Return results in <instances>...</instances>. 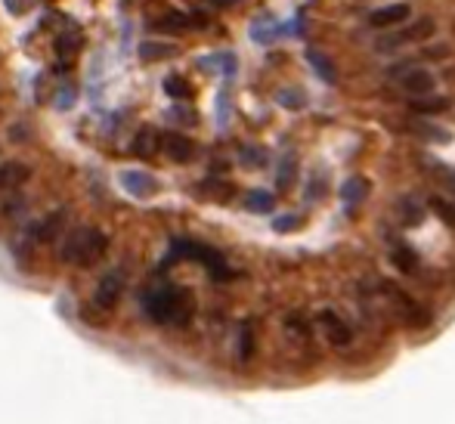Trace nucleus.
<instances>
[{"label":"nucleus","mask_w":455,"mask_h":424,"mask_svg":"<svg viewBox=\"0 0 455 424\" xmlns=\"http://www.w3.org/2000/svg\"><path fill=\"white\" fill-rule=\"evenodd\" d=\"M295 174H297V158L295 155H285L279 161V174H276V189L279 192H288L295 186Z\"/></svg>","instance_id":"obj_12"},{"label":"nucleus","mask_w":455,"mask_h":424,"mask_svg":"<svg viewBox=\"0 0 455 424\" xmlns=\"http://www.w3.org/2000/svg\"><path fill=\"white\" fill-rule=\"evenodd\" d=\"M279 102L285 105V109H295L297 112V109H304L307 100H304V93H300V90H282L279 93Z\"/></svg>","instance_id":"obj_22"},{"label":"nucleus","mask_w":455,"mask_h":424,"mask_svg":"<svg viewBox=\"0 0 455 424\" xmlns=\"http://www.w3.org/2000/svg\"><path fill=\"white\" fill-rule=\"evenodd\" d=\"M403 87L409 93H415V96H427V93H434L437 81H434V75H430L427 69H412L409 75L403 78Z\"/></svg>","instance_id":"obj_10"},{"label":"nucleus","mask_w":455,"mask_h":424,"mask_svg":"<svg viewBox=\"0 0 455 424\" xmlns=\"http://www.w3.org/2000/svg\"><path fill=\"white\" fill-rule=\"evenodd\" d=\"M440 180H443V186L452 192V199H455V170H449V167H440Z\"/></svg>","instance_id":"obj_25"},{"label":"nucleus","mask_w":455,"mask_h":424,"mask_svg":"<svg viewBox=\"0 0 455 424\" xmlns=\"http://www.w3.org/2000/svg\"><path fill=\"white\" fill-rule=\"evenodd\" d=\"M6 4V13H13V16H25L31 6L37 4V0H4Z\"/></svg>","instance_id":"obj_23"},{"label":"nucleus","mask_w":455,"mask_h":424,"mask_svg":"<svg viewBox=\"0 0 455 424\" xmlns=\"http://www.w3.org/2000/svg\"><path fill=\"white\" fill-rule=\"evenodd\" d=\"M307 59H310V65H313L316 71H319V78H322V81H329V84H335V81H338V75H335V65H331L329 59H325L322 53L310 50V53H307Z\"/></svg>","instance_id":"obj_18"},{"label":"nucleus","mask_w":455,"mask_h":424,"mask_svg":"<svg viewBox=\"0 0 455 424\" xmlns=\"http://www.w3.org/2000/svg\"><path fill=\"white\" fill-rule=\"evenodd\" d=\"M415 130H418L421 136H427V140H437V143H446V140H449V134H443V130H437V127H430V124H427V127L418 124Z\"/></svg>","instance_id":"obj_24"},{"label":"nucleus","mask_w":455,"mask_h":424,"mask_svg":"<svg viewBox=\"0 0 455 424\" xmlns=\"http://www.w3.org/2000/svg\"><path fill=\"white\" fill-rule=\"evenodd\" d=\"M165 90H167V96H174V100H192V87L186 84V81L180 78V75H170V78H165Z\"/></svg>","instance_id":"obj_19"},{"label":"nucleus","mask_w":455,"mask_h":424,"mask_svg":"<svg viewBox=\"0 0 455 424\" xmlns=\"http://www.w3.org/2000/svg\"><path fill=\"white\" fill-rule=\"evenodd\" d=\"M31 167L22 161H4L0 165V192H19L22 183H28Z\"/></svg>","instance_id":"obj_6"},{"label":"nucleus","mask_w":455,"mask_h":424,"mask_svg":"<svg viewBox=\"0 0 455 424\" xmlns=\"http://www.w3.org/2000/svg\"><path fill=\"white\" fill-rule=\"evenodd\" d=\"M300 223H304V220H300L297 214H282V217L273 220V230H276V232H295Z\"/></svg>","instance_id":"obj_21"},{"label":"nucleus","mask_w":455,"mask_h":424,"mask_svg":"<svg viewBox=\"0 0 455 424\" xmlns=\"http://www.w3.org/2000/svg\"><path fill=\"white\" fill-rule=\"evenodd\" d=\"M28 136H31V134H28V127H25V124H22V127H13V130H10V140H13V143H25Z\"/></svg>","instance_id":"obj_26"},{"label":"nucleus","mask_w":455,"mask_h":424,"mask_svg":"<svg viewBox=\"0 0 455 424\" xmlns=\"http://www.w3.org/2000/svg\"><path fill=\"white\" fill-rule=\"evenodd\" d=\"M121 186H124L134 199H149V195L158 192V180L152 174H143V170H124V174H121Z\"/></svg>","instance_id":"obj_4"},{"label":"nucleus","mask_w":455,"mask_h":424,"mask_svg":"<svg viewBox=\"0 0 455 424\" xmlns=\"http://www.w3.org/2000/svg\"><path fill=\"white\" fill-rule=\"evenodd\" d=\"M369 189H372L369 180L360 174H353L350 180L341 186V199H344V205H360L362 199H369Z\"/></svg>","instance_id":"obj_11"},{"label":"nucleus","mask_w":455,"mask_h":424,"mask_svg":"<svg viewBox=\"0 0 455 424\" xmlns=\"http://www.w3.org/2000/svg\"><path fill=\"white\" fill-rule=\"evenodd\" d=\"M105 248H109V239H105L100 230H78V232H71L69 239H65L62 260L90 270L93 264H100V260H102Z\"/></svg>","instance_id":"obj_1"},{"label":"nucleus","mask_w":455,"mask_h":424,"mask_svg":"<svg viewBox=\"0 0 455 424\" xmlns=\"http://www.w3.org/2000/svg\"><path fill=\"white\" fill-rule=\"evenodd\" d=\"M427 205H430V211H434V214L440 217L446 226H452V230H455V205H452L449 199H443V195H430Z\"/></svg>","instance_id":"obj_17"},{"label":"nucleus","mask_w":455,"mask_h":424,"mask_svg":"<svg viewBox=\"0 0 455 424\" xmlns=\"http://www.w3.org/2000/svg\"><path fill=\"white\" fill-rule=\"evenodd\" d=\"M149 313L155 316L158 322H177V325H180L183 319H189L192 304L186 300V291L167 288V291H158V295H152V300H149Z\"/></svg>","instance_id":"obj_2"},{"label":"nucleus","mask_w":455,"mask_h":424,"mask_svg":"<svg viewBox=\"0 0 455 424\" xmlns=\"http://www.w3.org/2000/svg\"><path fill=\"white\" fill-rule=\"evenodd\" d=\"M161 149H165L167 158L177 161V165H186V161L195 158V143L183 134H165L161 136Z\"/></svg>","instance_id":"obj_5"},{"label":"nucleus","mask_w":455,"mask_h":424,"mask_svg":"<svg viewBox=\"0 0 455 424\" xmlns=\"http://www.w3.org/2000/svg\"><path fill=\"white\" fill-rule=\"evenodd\" d=\"M412 109L421 112V115H440V112L449 109V100H443V96H430V100H415V102H412Z\"/></svg>","instance_id":"obj_20"},{"label":"nucleus","mask_w":455,"mask_h":424,"mask_svg":"<svg viewBox=\"0 0 455 424\" xmlns=\"http://www.w3.org/2000/svg\"><path fill=\"white\" fill-rule=\"evenodd\" d=\"M251 149H254V146H251ZM245 152L242 155V158H245V165H264V152Z\"/></svg>","instance_id":"obj_27"},{"label":"nucleus","mask_w":455,"mask_h":424,"mask_svg":"<svg viewBox=\"0 0 455 424\" xmlns=\"http://www.w3.org/2000/svg\"><path fill=\"white\" fill-rule=\"evenodd\" d=\"M174 44H165V40H146L140 47V59L143 62H158V59H167V56H174Z\"/></svg>","instance_id":"obj_13"},{"label":"nucleus","mask_w":455,"mask_h":424,"mask_svg":"<svg viewBox=\"0 0 455 424\" xmlns=\"http://www.w3.org/2000/svg\"><path fill=\"white\" fill-rule=\"evenodd\" d=\"M412 16L409 4H390V6H381V10H375L369 16V22L375 28H394V25H403L406 19Z\"/></svg>","instance_id":"obj_8"},{"label":"nucleus","mask_w":455,"mask_h":424,"mask_svg":"<svg viewBox=\"0 0 455 424\" xmlns=\"http://www.w3.org/2000/svg\"><path fill=\"white\" fill-rule=\"evenodd\" d=\"M425 56H430V59H446V47L437 44V47H430V50H425Z\"/></svg>","instance_id":"obj_28"},{"label":"nucleus","mask_w":455,"mask_h":424,"mask_svg":"<svg viewBox=\"0 0 455 424\" xmlns=\"http://www.w3.org/2000/svg\"><path fill=\"white\" fill-rule=\"evenodd\" d=\"M121 295H124V273H118V270H112V273H105L100 285H96V291H93V304L105 310V313H112V310L118 307V300Z\"/></svg>","instance_id":"obj_3"},{"label":"nucleus","mask_w":455,"mask_h":424,"mask_svg":"<svg viewBox=\"0 0 455 424\" xmlns=\"http://www.w3.org/2000/svg\"><path fill=\"white\" fill-rule=\"evenodd\" d=\"M158 149H161V136L152 127H146L143 134H136V140H134V152L136 155H146V158H149V155H155Z\"/></svg>","instance_id":"obj_14"},{"label":"nucleus","mask_w":455,"mask_h":424,"mask_svg":"<svg viewBox=\"0 0 455 424\" xmlns=\"http://www.w3.org/2000/svg\"><path fill=\"white\" fill-rule=\"evenodd\" d=\"M62 220H65L62 211H53L50 217L37 220V223L31 226V239H35V242H53L56 235L62 232Z\"/></svg>","instance_id":"obj_9"},{"label":"nucleus","mask_w":455,"mask_h":424,"mask_svg":"<svg viewBox=\"0 0 455 424\" xmlns=\"http://www.w3.org/2000/svg\"><path fill=\"white\" fill-rule=\"evenodd\" d=\"M273 205H276V199H273V192H266V189H254V192H248V199H245V208L251 214H270Z\"/></svg>","instance_id":"obj_15"},{"label":"nucleus","mask_w":455,"mask_h":424,"mask_svg":"<svg viewBox=\"0 0 455 424\" xmlns=\"http://www.w3.org/2000/svg\"><path fill=\"white\" fill-rule=\"evenodd\" d=\"M394 264H396V270H403V273H415L418 270V254L412 251V245H396L394 248Z\"/></svg>","instance_id":"obj_16"},{"label":"nucleus","mask_w":455,"mask_h":424,"mask_svg":"<svg viewBox=\"0 0 455 424\" xmlns=\"http://www.w3.org/2000/svg\"><path fill=\"white\" fill-rule=\"evenodd\" d=\"M319 322L325 325V338H329V344L335 347H347L350 344V329H347V322H341L338 313H331V310H322L319 313Z\"/></svg>","instance_id":"obj_7"}]
</instances>
